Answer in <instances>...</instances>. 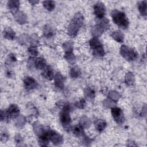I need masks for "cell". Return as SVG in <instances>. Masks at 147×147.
<instances>
[{
	"instance_id": "cell-5",
	"label": "cell",
	"mask_w": 147,
	"mask_h": 147,
	"mask_svg": "<svg viewBox=\"0 0 147 147\" xmlns=\"http://www.w3.org/2000/svg\"><path fill=\"white\" fill-rule=\"evenodd\" d=\"M69 105H65L60 114V121L65 127L68 126L71 123V120L69 115Z\"/></svg>"
},
{
	"instance_id": "cell-25",
	"label": "cell",
	"mask_w": 147,
	"mask_h": 147,
	"mask_svg": "<svg viewBox=\"0 0 147 147\" xmlns=\"http://www.w3.org/2000/svg\"><path fill=\"white\" fill-rule=\"evenodd\" d=\"M84 106H85V101L83 99H82L80 100H79L78 102L76 103V106L80 109L83 108Z\"/></svg>"
},
{
	"instance_id": "cell-17",
	"label": "cell",
	"mask_w": 147,
	"mask_h": 147,
	"mask_svg": "<svg viewBox=\"0 0 147 147\" xmlns=\"http://www.w3.org/2000/svg\"><path fill=\"white\" fill-rule=\"evenodd\" d=\"M44 7L49 11H52L54 9L55 4V2L52 1H45L42 2Z\"/></svg>"
},
{
	"instance_id": "cell-21",
	"label": "cell",
	"mask_w": 147,
	"mask_h": 147,
	"mask_svg": "<svg viewBox=\"0 0 147 147\" xmlns=\"http://www.w3.org/2000/svg\"><path fill=\"white\" fill-rule=\"evenodd\" d=\"M15 34L14 32L10 29H7L4 31V37L8 39H13L14 38Z\"/></svg>"
},
{
	"instance_id": "cell-2",
	"label": "cell",
	"mask_w": 147,
	"mask_h": 147,
	"mask_svg": "<svg viewBox=\"0 0 147 147\" xmlns=\"http://www.w3.org/2000/svg\"><path fill=\"white\" fill-rule=\"evenodd\" d=\"M111 17L114 22L119 27L126 29L129 25V21L124 13L115 10L111 13Z\"/></svg>"
},
{
	"instance_id": "cell-19",
	"label": "cell",
	"mask_w": 147,
	"mask_h": 147,
	"mask_svg": "<svg viewBox=\"0 0 147 147\" xmlns=\"http://www.w3.org/2000/svg\"><path fill=\"white\" fill-rule=\"evenodd\" d=\"M111 36L114 40H115L118 42H122L123 40V34L119 31L113 32Z\"/></svg>"
},
{
	"instance_id": "cell-12",
	"label": "cell",
	"mask_w": 147,
	"mask_h": 147,
	"mask_svg": "<svg viewBox=\"0 0 147 147\" xmlns=\"http://www.w3.org/2000/svg\"><path fill=\"white\" fill-rule=\"evenodd\" d=\"M64 78L60 74V73L57 72L55 76V86L60 89H63L64 87Z\"/></svg>"
},
{
	"instance_id": "cell-16",
	"label": "cell",
	"mask_w": 147,
	"mask_h": 147,
	"mask_svg": "<svg viewBox=\"0 0 147 147\" xmlns=\"http://www.w3.org/2000/svg\"><path fill=\"white\" fill-rule=\"evenodd\" d=\"M138 8L140 13L144 16H146V1H140L138 3Z\"/></svg>"
},
{
	"instance_id": "cell-7",
	"label": "cell",
	"mask_w": 147,
	"mask_h": 147,
	"mask_svg": "<svg viewBox=\"0 0 147 147\" xmlns=\"http://www.w3.org/2000/svg\"><path fill=\"white\" fill-rule=\"evenodd\" d=\"M94 13L97 17V18L99 19H102L103 18L106 9L104 4L101 2H98L96 4H95L94 6Z\"/></svg>"
},
{
	"instance_id": "cell-22",
	"label": "cell",
	"mask_w": 147,
	"mask_h": 147,
	"mask_svg": "<svg viewBox=\"0 0 147 147\" xmlns=\"http://www.w3.org/2000/svg\"><path fill=\"white\" fill-rule=\"evenodd\" d=\"M83 129L80 126H76L74 129V133L77 136H80L82 135Z\"/></svg>"
},
{
	"instance_id": "cell-15",
	"label": "cell",
	"mask_w": 147,
	"mask_h": 147,
	"mask_svg": "<svg viewBox=\"0 0 147 147\" xmlns=\"http://www.w3.org/2000/svg\"><path fill=\"white\" fill-rule=\"evenodd\" d=\"M20 2L18 1H10L8 2V6L10 11L13 13L16 12L19 8Z\"/></svg>"
},
{
	"instance_id": "cell-10",
	"label": "cell",
	"mask_w": 147,
	"mask_h": 147,
	"mask_svg": "<svg viewBox=\"0 0 147 147\" xmlns=\"http://www.w3.org/2000/svg\"><path fill=\"white\" fill-rule=\"evenodd\" d=\"M47 133L49 140H51L53 144H57L62 142L61 137L56 131L53 130H48L47 131Z\"/></svg>"
},
{
	"instance_id": "cell-6",
	"label": "cell",
	"mask_w": 147,
	"mask_h": 147,
	"mask_svg": "<svg viewBox=\"0 0 147 147\" xmlns=\"http://www.w3.org/2000/svg\"><path fill=\"white\" fill-rule=\"evenodd\" d=\"M109 27V21L106 18H102L101 20L98 22V23L96 25L94 32L95 33V37H96L97 36L100 35L102 32L106 30Z\"/></svg>"
},
{
	"instance_id": "cell-26",
	"label": "cell",
	"mask_w": 147,
	"mask_h": 147,
	"mask_svg": "<svg viewBox=\"0 0 147 147\" xmlns=\"http://www.w3.org/2000/svg\"><path fill=\"white\" fill-rule=\"evenodd\" d=\"M30 3H32L33 5V4H34V3H37L38 2V1H29Z\"/></svg>"
},
{
	"instance_id": "cell-23",
	"label": "cell",
	"mask_w": 147,
	"mask_h": 147,
	"mask_svg": "<svg viewBox=\"0 0 147 147\" xmlns=\"http://www.w3.org/2000/svg\"><path fill=\"white\" fill-rule=\"evenodd\" d=\"M28 52L29 53L30 55H31L32 56H36L38 53L37 50L36 49V48L34 46H32L30 47H29L28 48Z\"/></svg>"
},
{
	"instance_id": "cell-4",
	"label": "cell",
	"mask_w": 147,
	"mask_h": 147,
	"mask_svg": "<svg viewBox=\"0 0 147 147\" xmlns=\"http://www.w3.org/2000/svg\"><path fill=\"white\" fill-rule=\"evenodd\" d=\"M121 54L126 60L131 61L137 59L138 54L133 48L127 47L126 45H122L121 48Z\"/></svg>"
},
{
	"instance_id": "cell-18",
	"label": "cell",
	"mask_w": 147,
	"mask_h": 147,
	"mask_svg": "<svg viewBox=\"0 0 147 147\" xmlns=\"http://www.w3.org/2000/svg\"><path fill=\"white\" fill-rule=\"evenodd\" d=\"M95 126H96V129L99 131V132H101L106 127V123L105 121H104L103 120H101V119H99V120H98L95 123Z\"/></svg>"
},
{
	"instance_id": "cell-9",
	"label": "cell",
	"mask_w": 147,
	"mask_h": 147,
	"mask_svg": "<svg viewBox=\"0 0 147 147\" xmlns=\"http://www.w3.org/2000/svg\"><path fill=\"white\" fill-rule=\"evenodd\" d=\"M111 114L114 120L118 123L123 122L124 117L122 110L118 107H114L111 109Z\"/></svg>"
},
{
	"instance_id": "cell-20",
	"label": "cell",
	"mask_w": 147,
	"mask_h": 147,
	"mask_svg": "<svg viewBox=\"0 0 147 147\" xmlns=\"http://www.w3.org/2000/svg\"><path fill=\"white\" fill-rule=\"evenodd\" d=\"M80 71L78 67L72 68L70 71V75L73 78H77L80 75Z\"/></svg>"
},
{
	"instance_id": "cell-24",
	"label": "cell",
	"mask_w": 147,
	"mask_h": 147,
	"mask_svg": "<svg viewBox=\"0 0 147 147\" xmlns=\"http://www.w3.org/2000/svg\"><path fill=\"white\" fill-rule=\"evenodd\" d=\"M44 33L45 34V35L46 36H49L51 37L52 34V31L50 27H48L47 26H45V28H44Z\"/></svg>"
},
{
	"instance_id": "cell-1",
	"label": "cell",
	"mask_w": 147,
	"mask_h": 147,
	"mask_svg": "<svg viewBox=\"0 0 147 147\" xmlns=\"http://www.w3.org/2000/svg\"><path fill=\"white\" fill-rule=\"evenodd\" d=\"M84 17L80 13L75 14L71 20L68 28V33L71 37H75L77 35L79 29L83 23Z\"/></svg>"
},
{
	"instance_id": "cell-14",
	"label": "cell",
	"mask_w": 147,
	"mask_h": 147,
	"mask_svg": "<svg viewBox=\"0 0 147 147\" xmlns=\"http://www.w3.org/2000/svg\"><path fill=\"white\" fill-rule=\"evenodd\" d=\"M44 69V71L42 73V76L48 80H52L53 78V72L52 68L49 66H47Z\"/></svg>"
},
{
	"instance_id": "cell-3",
	"label": "cell",
	"mask_w": 147,
	"mask_h": 147,
	"mask_svg": "<svg viewBox=\"0 0 147 147\" xmlns=\"http://www.w3.org/2000/svg\"><path fill=\"white\" fill-rule=\"evenodd\" d=\"M90 45L92 50L93 55L96 57H102L105 55V51L102 43L99 39L94 37L90 41Z\"/></svg>"
},
{
	"instance_id": "cell-11",
	"label": "cell",
	"mask_w": 147,
	"mask_h": 147,
	"mask_svg": "<svg viewBox=\"0 0 147 147\" xmlns=\"http://www.w3.org/2000/svg\"><path fill=\"white\" fill-rule=\"evenodd\" d=\"M24 86L27 90H31L37 87V82L31 77H26L24 80Z\"/></svg>"
},
{
	"instance_id": "cell-13",
	"label": "cell",
	"mask_w": 147,
	"mask_h": 147,
	"mask_svg": "<svg viewBox=\"0 0 147 147\" xmlns=\"http://www.w3.org/2000/svg\"><path fill=\"white\" fill-rule=\"evenodd\" d=\"M34 66L38 69H42L45 68L46 67L45 60L42 57H38L34 61Z\"/></svg>"
},
{
	"instance_id": "cell-8",
	"label": "cell",
	"mask_w": 147,
	"mask_h": 147,
	"mask_svg": "<svg viewBox=\"0 0 147 147\" xmlns=\"http://www.w3.org/2000/svg\"><path fill=\"white\" fill-rule=\"evenodd\" d=\"M20 110L18 106L16 105H11L9 106L6 112L4 113L5 117L7 118H16L19 114Z\"/></svg>"
}]
</instances>
